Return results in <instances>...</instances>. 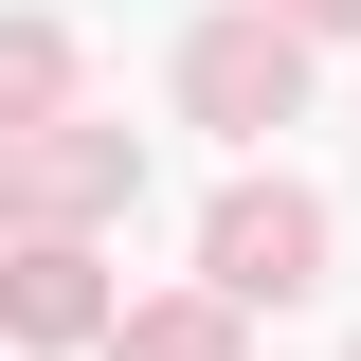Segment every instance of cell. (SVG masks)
Wrapping results in <instances>:
<instances>
[{"label":"cell","mask_w":361,"mask_h":361,"mask_svg":"<svg viewBox=\"0 0 361 361\" xmlns=\"http://www.w3.org/2000/svg\"><path fill=\"white\" fill-rule=\"evenodd\" d=\"M180 90H199V127H289V109H307V37H289V18H199Z\"/></svg>","instance_id":"1"},{"label":"cell","mask_w":361,"mask_h":361,"mask_svg":"<svg viewBox=\"0 0 361 361\" xmlns=\"http://www.w3.org/2000/svg\"><path fill=\"white\" fill-rule=\"evenodd\" d=\"M199 253H217V289H235V307H289V289L325 271V199H289V180H235Z\"/></svg>","instance_id":"2"},{"label":"cell","mask_w":361,"mask_h":361,"mask_svg":"<svg viewBox=\"0 0 361 361\" xmlns=\"http://www.w3.org/2000/svg\"><path fill=\"white\" fill-rule=\"evenodd\" d=\"M90 307H109V289H90V253H54V235L0 271V325H18V343H90Z\"/></svg>","instance_id":"3"},{"label":"cell","mask_w":361,"mask_h":361,"mask_svg":"<svg viewBox=\"0 0 361 361\" xmlns=\"http://www.w3.org/2000/svg\"><path fill=\"white\" fill-rule=\"evenodd\" d=\"M109 361H235V325H217V307H145Z\"/></svg>","instance_id":"4"},{"label":"cell","mask_w":361,"mask_h":361,"mask_svg":"<svg viewBox=\"0 0 361 361\" xmlns=\"http://www.w3.org/2000/svg\"><path fill=\"white\" fill-rule=\"evenodd\" d=\"M0 109H54V37H37V18L0 37Z\"/></svg>","instance_id":"5"},{"label":"cell","mask_w":361,"mask_h":361,"mask_svg":"<svg viewBox=\"0 0 361 361\" xmlns=\"http://www.w3.org/2000/svg\"><path fill=\"white\" fill-rule=\"evenodd\" d=\"M307 18H361V0H289V37H307Z\"/></svg>","instance_id":"6"}]
</instances>
